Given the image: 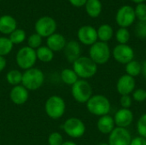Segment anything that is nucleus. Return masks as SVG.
Here are the masks:
<instances>
[{
  "mask_svg": "<svg viewBox=\"0 0 146 145\" xmlns=\"http://www.w3.org/2000/svg\"><path fill=\"white\" fill-rule=\"evenodd\" d=\"M86 10L91 17H98L102 11V3L100 0H87L86 3Z\"/></svg>",
  "mask_w": 146,
  "mask_h": 145,
  "instance_id": "412c9836",
  "label": "nucleus"
},
{
  "mask_svg": "<svg viewBox=\"0 0 146 145\" xmlns=\"http://www.w3.org/2000/svg\"><path fill=\"white\" fill-rule=\"evenodd\" d=\"M44 110L50 118L53 120L60 119L66 110L65 102L59 96H51L45 102Z\"/></svg>",
  "mask_w": 146,
  "mask_h": 145,
  "instance_id": "20e7f679",
  "label": "nucleus"
},
{
  "mask_svg": "<svg viewBox=\"0 0 146 145\" xmlns=\"http://www.w3.org/2000/svg\"><path fill=\"white\" fill-rule=\"evenodd\" d=\"M136 19L134 9L129 5H125L120 8L115 15L116 23L120 27L127 28L133 25Z\"/></svg>",
  "mask_w": 146,
  "mask_h": 145,
  "instance_id": "1a4fd4ad",
  "label": "nucleus"
},
{
  "mask_svg": "<svg viewBox=\"0 0 146 145\" xmlns=\"http://www.w3.org/2000/svg\"><path fill=\"white\" fill-rule=\"evenodd\" d=\"M132 137L126 128L116 127L110 134L109 145H130Z\"/></svg>",
  "mask_w": 146,
  "mask_h": 145,
  "instance_id": "9b49d317",
  "label": "nucleus"
},
{
  "mask_svg": "<svg viewBox=\"0 0 146 145\" xmlns=\"http://www.w3.org/2000/svg\"><path fill=\"white\" fill-rule=\"evenodd\" d=\"M114 121L117 127L126 128L132 124L133 121V114L129 109H121L115 113Z\"/></svg>",
  "mask_w": 146,
  "mask_h": 145,
  "instance_id": "2eb2a0df",
  "label": "nucleus"
},
{
  "mask_svg": "<svg viewBox=\"0 0 146 145\" xmlns=\"http://www.w3.org/2000/svg\"><path fill=\"white\" fill-rule=\"evenodd\" d=\"M6 67V60L3 56H0V72H2Z\"/></svg>",
  "mask_w": 146,
  "mask_h": 145,
  "instance_id": "58836bf2",
  "label": "nucleus"
},
{
  "mask_svg": "<svg viewBox=\"0 0 146 145\" xmlns=\"http://www.w3.org/2000/svg\"><path fill=\"white\" fill-rule=\"evenodd\" d=\"M134 88H135V79L133 77L128 74L122 75L118 79L116 84L117 91L121 96L129 95L133 91Z\"/></svg>",
  "mask_w": 146,
  "mask_h": 145,
  "instance_id": "4468645a",
  "label": "nucleus"
},
{
  "mask_svg": "<svg viewBox=\"0 0 146 145\" xmlns=\"http://www.w3.org/2000/svg\"><path fill=\"white\" fill-rule=\"evenodd\" d=\"M73 70L82 79L93 77L98 71V65L87 56H80L73 63Z\"/></svg>",
  "mask_w": 146,
  "mask_h": 145,
  "instance_id": "f257e3e1",
  "label": "nucleus"
},
{
  "mask_svg": "<svg viewBox=\"0 0 146 145\" xmlns=\"http://www.w3.org/2000/svg\"><path fill=\"white\" fill-rule=\"evenodd\" d=\"M62 145H77L74 142H72V141H66V142H63Z\"/></svg>",
  "mask_w": 146,
  "mask_h": 145,
  "instance_id": "a19ab883",
  "label": "nucleus"
},
{
  "mask_svg": "<svg viewBox=\"0 0 146 145\" xmlns=\"http://www.w3.org/2000/svg\"><path fill=\"white\" fill-rule=\"evenodd\" d=\"M71 92L74 100L80 103H87L92 96V86L85 79H78V81L72 85Z\"/></svg>",
  "mask_w": 146,
  "mask_h": 145,
  "instance_id": "423d86ee",
  "label": "nucleus"
},
{
  "mask_svg": "<svg viewBox=\"0 0 146 145\" xmlns=\"http://www.w3.org/2000/svg\"><path fill=\"white\" fill-rule=\"evenodd\" d=\"M115 125L114 119L109 115L101 116L97 124L98 131L104 134H110V132L115 129Z\"/></svg>",
  "mask_w": 146,
  "mask_h": 145,
  "instance_id": "6ab92c4d",
  "label": "nucleus"
},
{
  "mask_svg": "<svg viewBox=\"0 0 146 145\" xmlns=\"http://www.w3.org/2000/svg\"><path fill=\"white\" fill-rule=\"evenodd\" d=\"M135 33L138 38H146V21H139L135 27Z\"/></svg>",
  "mask_w": 146,
  "mask_h": 145,
  "instance_id": "72a5a7b5",
  "label": "nucleus"
},
{
  "mask_svg": "<svg viewBox=\"0 0 146 145\" xmlns=\"http://www.w3.org/2000/svg\"><path fill=\"white\" fill-rule=\"evenodd\" d=\"M141 73H143L144 78L146 79V61L144 62V63L142 65V71H141Z\"/></svg>",
  "mask_w": 146,
  "mask_h": 145,
  "instance_id": "ea45409f",
  "label": "nucleus"
},
{
  "mask_svg": "<svg viewBox=\"0 0 146 145\" xmlns=\"http://www.w3.org/2000/svg\"><path fill=\"white\" fill-rule=\"evenodd\" d=\"M78 38L86 45H92L98 40L97 30L91 26H83L78 31Z\"/></svg>",
  "mask_w": 146,
  "mask_h": 145,
  "instance_id": "ddd939ff",
  "label": "nucleus"
},
{
  "mask_svg": "<svg viewBox=\"0 0 146 145\" xmlns=\"http://www.w3.org/2000/svg\"><path fill=\"white\" fill-rule=\"evenodd\" d=\"M141 71H142V66L137 61L133 60L130 62H128L127 64H126L127 74H128V75H130V76H132L133 78L139 75Z\"/></svg>",
  "mask_w": 146,
  "mask_h": 145,
  "instance_id": "393cba45",
  "label": "nucleus"
},
{
  "mask_svg": "<svg viewBox=\"0 0 146 145\" xmlns=\"http://www.w3.org/2000/svg\"><path fill=\"white\" fill-rule=\"evenodd\" d=\"M80 53H81L80 45L77 41L72 40L66 44L64 47V55L66 59L69 62L74 63L78 58L80 57Z\"/></svg>",
  "mask_w": 146,
  "mask_h": 145,
  "instance_id": "f3484780",
  "label": "nucleus"
},
{
  "mask_svg": "<svg viewBox=\"0 0 146 145\" xmlns=\"http://www.w3.org/2000/svg\"><path fill=\"white\" fill-rule=\"evenodd\" d=\"M6 79L13 86L19 85L22 81V73H21V71L16 70V69L10 70L7 73Z\"/></svg>",
  "mask_w": 146,
  "mask_h": 145,
  "instance_id": "a878e982",
  "label": "nucleus"
},
{
  "mask_svg": "<svg viewBox=\"0 0 146 145\" xmlns=\"http://www.w3.org/2000/svg\"><path fill=\"white\" fill-rule=\"evenodd\" d=\"M44 81V75L38 68H32L22 73V85L27 91H36L39 89Z\"/></svg>",
  "mask_w": 146,
  "mask_h": 145,
  "instance_id": "f03ea898",
  "label": "nucleus"
},
{
  "mask_svg": "<svg viewBox=\"0 0 146 145\" xmlns=\"http://www.w3.org/2000/svg\"><path fill=\"white\" fill-rule=\"evenodd\" d=\"M36 55L37 59L43 62H50L54 57L53 51L47 46H40L39 48H38L36 50Z\"/></svg>",
  "mask_w": 146,
  "mask_h": 145,
  "instance_id": "5701e85b",
  "label": "nucleus"
},
{
  "mask_svg": "<svg viewBox=\"0 0 146 145\" xmlns=\"http://www.w3.org/2000/svg\"><path fill=\"white\" fill-rule=\"evenodd\" d=\"M135 16L139 19V21H146V4L145 3L137 4L136 8L134 9Z\"/></svg>",
  "mask_w": 146,
  "mask_h": 145,
  "instance_id": "c756f323",
  "label": "nucleus"
},
{
  "mask_svg": "<svg viewBox=\"0 0 146 145\" xmlns=\"http://www.w3.org/2000/svg\"><path fill=\"white\" fill-rule=\"evenodd\" d=\"M62 128L67 135L74 138H79L82 137L86 132L85 124L81 120L75 117L68 119L64 122Z\"/></svg>",
  "mask_w": 146,
  "mask_h": 145,
  "instance_id": "6e6552de",
  "label": "nucleus"
},
{
  "mask_svg": "<svg viewBox=\"0 0 146 145\" xmlns=\"http://www.w3.org/2000/svg\"><path fill=\"white\" fill-rule=\"evenodd\" d=\"M137 130L140 137L146 138V114L143 115L138 121Z\"/></svg>",
  "mask_w": 146,
  "mask_h": 145,
  "instance_id": "2f4dec72",
  "label": "nucleus"
},
{
  "mask_svg": "<svg viewBox=\"0 0 146 145\" xmlns=\"http://www.w3.org/2000/svg\"><path fill=\"white\" fill-rule=\"evenodd\" d=\"M61 78L64 84L68 85H73L74 83L78 81V75L73 69L65 68L61 73Z\"/></svg>",
  "mask_w": 146,
  "mask_h": 145,
  "instance_id": "b1692460",
  "label": "nucleus"
},
{
  "mask_svg": "<svg viewBox=\"0 0 146 145\" xmlns=\"http://www.w3.org/2000/svg\"><path fill=\"white\" fill-rule=\"evenodd\" d=\"M133 2H134V3H144L145 0H132Z\"/></svg>",
  "mask_w": 146,
  "mask_h": 145,
  "instance_id": "79ce46f5",
  "label": "nucleus"
},
{
  "mask_svg": "<svg viewBox=\"0 0 146 145\" xmlns=\"http://www.w3.org/2000/svg\"><path fill=\"white\" fill-rule=\"evenodd\" d=\"M36 61V51L28 46L22 47L16 54V63L18 67L21 69L27 70L33 68Z\"/></svg>",
  "mask_w": 146,
  "mask_h": 145,
  "instance_id": "0eeeda50",
  "label": "nucleus"
},
{
  "mask_svg": "<svg viewBox=\"0 0 146 145\" xmlns=\"http://www.w3.org/2000/svg\"><path fill=\"white\" fill-rule=\"evenodd\" d=\"M13 49V44L9 38L5 37L0 38V56L8 55Z\"/></svg>",
  "mask_w": 146,
  "mask_h": 145,
  "instance_id": "bb28decb",
  "label": "nucleus"
},
{
  "mask_svg": "<svg viewBox=\"0 0 146 145\" xmlns=\"http://www.w3.org/2000/svg\"><path fill=\"white\" fill-rule=\"evenodd\" d=\"M120 103L122 106V109H129L132 105V97L129 95L121 96Z\"/></svg>",
  "mask_w": 146,
  "mask_h": 145,
  "instance_id": "c9c22d12",
  "label": "nucleus"
},
{
  "mask_svg": "<svg viewBox=\"0 0 146 145\" xmlns=\"http://www.w3.org/2000/svg\"><path fill=\"white\" fill-rule=\"evenodd\" d=\"M90 58L98 65L105 64L110 57V49L107 43L96 42L93 44L89 50Z\"/></svg>",
  "mask_w": 146,
  "mask_h": 145,
  "instance_id": "39448f33",
  "label": "nucleus"
},
{
  "mask_svg": "<svg viewBox=\"0 0 146 145\" xmlns=\"http://www.w3.org/2000/svg\"><path fill=\"white\" fill-rule=\"evenodd\" d=\"M25 38H26V33L22 29H15L12 33H10V37H9V39L13 44H21L25 40Z\"/></svg>",
  "mask_w": 146,
  "mask_h": 145,
  "instance_id": "c85d7f7f",
  "label": "nucleus"
},
{
  "mask_svg": "<svg viewBox=\"0 0 146 145\" xmlns=\"http://www.w3.org/2000/svg\"><path fill=\"white\" fill-rule=\"evenodd\" d=\"M42 43V37L40 35H38V33H34L32 34L29 38H28V47L32 48V49H38L40 47Z\"/></svg>",
  "mask_w": 146,
  "mask_h": 145,
  "instance_id": "7c9ffc66",
  "label": "nucleus"
},
{
  "mask_svg": "<svg viewBox=\"0 0 146 145\" xmlns=\"http://www.w3.org/2000/svg\"><path fill=\"white\" fill-rule=\"evenodd\" d=\"M86 108L88 111L98 116H104L110 111V103L104 95H94L87 101Z\"/></svg>",
  "mask_w": 146,
  "mask_h": 145,
  "instance_id": "7ed1b4c3",
  "label": "nucleus"
},
{
  "mask_svg": "<svg viewBox=\"0 0 146 145\" xmlns=\"http://www.w3.org/2000/svg\"><path fill=\"white\" fill-rule=\"evenodd\" d=\"M47 47L54 51H60L64 49L66 45V40L62 34L53 33L47 38Z\"/></svg>",
  "mask_w": 146,
  "mask_h": 145,
  "instance_id": "a211bd4d",
  "label": "nucleus"
},
{
  "mask_svg": "<svg viewBox=\"0 0 146 145\" xmlns=\"http://www.w3.org/2000/svg\"><path fill=\"white\" fill-rule=\"evenodd\" d=\"M130 145H146V138L143 137H136L132 139Z\"/></svg>",
  "mask_w": 146,
  "mask_h": 145,
  "instance_id": "e433bc0d",
  "label": "nucleus"
},
{
  "mask_svg": "<svg viewBox=\"0 0 146 145\" xmlns=\"http://www.w3.org/2000/svg\"><path fill=\"white\" fill-rule=\"evenodd\" d=\"M113 56L115 61L121 64H127L133 60L134 51L127 44H118L113 50Z\"/></svg>",
  "mask_w": 146,
  "mask_h": 145,
  "instance_id": "f8f14e48",
  "label": "nucleus"
},
{
  "mask_svg": "<svg viewBox=\"0 0 146 145\" xmlns=\"http://www.w3.org/2000/svg\"><path fill=\"white\" fill-rule=\"evenodd\" d=\"M28 91L23 85L14 86L9 93L10 100L16 105H22L28 100Z\"/></svg>",
  "mask_w": 146,
  "mask_h": 145,
  "instance_id": "dca6fc26",
  "label": "nucleus"
},
{
  "mask_svg": "<svg viewBox=\"0 0 146 145\" xmlns=\"http://www.w3.org/2000/svg\"><path fill=\"white\" fill-rule=\"evenodd\" d=\"M98 145H109V144H105V143H102V144H100Z\"/></svg>",
  "mask_w": 146,
  "mask_h": 145,
  "instance_id": "37998d69",
  "label": "nucleus"
},
{
  "mask_svg": "<svg viewBox=\"0 0 146 145\" xmlns=\"http://www.w3.org/2000/svg\"><path fill=\"white\" fill-rule=\"evenodd\" d=\"M98 32V38L100 39L101 42H108L110 40L114 35L113 27L109 24H104L99 26V28L97 30Z\"/></svg>",
  "mask_w": 146,
  "mask_h": 145,
  "instance_id": "4be33fe9",
  "label": "nucleus"
},
{
  "mask_svg": "<svg viewBox=\"0 0 146 145\" xmlns=\"http://www.w3.org/2000/svg\"><path fill=\"white\" fill-rule=\"evenodd\" d=\"M56 29V23L55 20L49 16H44L38 20L35 24V30L41 37H50Z\"/></svg>",
  "mask_w": 146,
  "mask_h": 145,
  "instance_id": "9d476101",
  "label": "nucleus"
},
{
  "mask_svg": "<svg viewBox=\"0 0 146 145\" xmlns=\"http://www.w3.org/2000/svg\"><path fill=\"white\" fill-rule=\"evenodd\" d=\"M49 145H62L63 143L62 136L59 132H52L48 138Z\"/></svg>",
  "mask_w": 146,
  "mask_h": 145,
  "instance_id": "473e14b6",
  "label": "nucleus"
},
{
  "mask_svg": "<svg viewBox=\"0 0 146 145\" xmlns=\"http://www.w3.org/2000/svg\"><path fill=\"white\" fill-rule=\"evenodd\" d=\"M115 38L120 44H127L130 39V32L127 28L120 27L116 32Z\"/></svg>",
  "mask_w": 146,
  "mask_h": 145,
  "instance_id": "cd10ccee",
  "label": "nucleus"
},
{
  "mask_svg": "<svg viewBox=\"0 0 146 145\" xmlns=\"http://www.w3.org/2000/svg\"><path fill=\"white\" fill-rule=\"evenodd\" d=\"M133 97L136 102H143L146 99V91L144 89H138L136 90L133 94Z\"/></svg>",
  "mask_w": 146,
  "mask_h": 145,
  "instance_id": "f704fd0d",
  "label": "nucleus"
},
{
  "mask_svg": "<svg viewBox=\"0 0 146 145\" xmlns=\"http://www.w3.org/2000/svg\"><path fill=\"white\" fill-rule=\"evenodd\" d=\"M16 29V21L10 15H3L0 17V32L10 34Z\"/></svg>",
  "mask_w": 146,
  "mask_h": 145,
  "instance_id": "aec40b11",
  "label": "nucleus"
},
{
  "mask_svg": "<svg viewBox=\"0 0 146 145\" xmlns=\"http://www.w3.org/2000/svg\"><path fill=\"white\" fill-rule=\"evenodd\" d=\"M69 2L75 7H82L83 5H86L87 0H69Z\"/></svg>",
  "mask_w": 146,
  "mask_h": 145,
  "instance_id": "4c0bfd02",
  "label": "nucleus"
}]
</instances>
